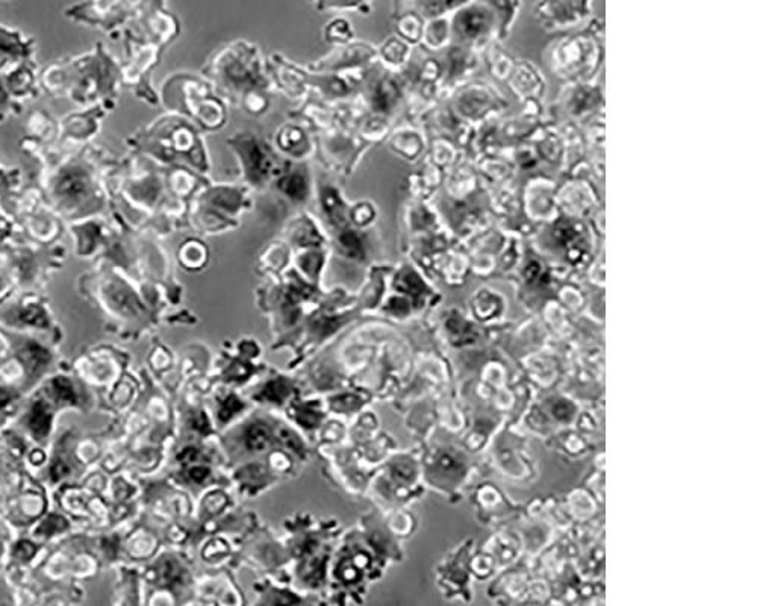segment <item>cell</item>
<instances>
[{
	"instance_id": "cell-1",
	"label": "cell",
	"mask_w": 757,
	"mask_h": 606,
	"mask_svg": "<svg viewBox=\"0 0 757 606\" xmlns=\"http://www.w3.org/2000/svg\"><path fill=\"white\" fill-rule=\"evenodd\" d=\"M246 440L248 447L254 448V451H263L270 442V431H268L266 424L256 423L248 429Z\"/></svg>"
},
{
	"instance_id": "cell-2",
	"label": "cell",
	"mask_w": 757,
	"mask_h": 606,
	"mask_svg": "<svg viewBox=\"0 0 757 606\" xmlns=\"http://www.w3.org/2000/svg\"><path fill=\"white\" fill-rule=\"evenodd\" d=\"M288 395H290V385L286 381H275V383L268 384L266 389H264V396L267 399L273 400V403H279Z\"/></svg>"
},
{
	"instance_id": "cell-3",
	"label": "cell",
	"mask_w": 757,
	"mask_h": 606,
	"mask_svg": "<svg viewBox=\"0 0 757 606\" xmlns=\"http://www.w3.org/2000/svg\"><path fill=\"white\" fill-rule=\"evenodd\" d=\"M323 8H358L365 5V0H313Z\"/></svg>"
},
{
	"instance_id": "cell-4",
	"label": "cell",
	"mask_w": 757,
	"mask_h": 606,
	"mask_svg": "<svg viewBox=\"0 0 757 606\" xmlns=\"http://www.w3.org/2000/svg\"><path fill=\"white\" fill-rule=\"evenodd\" d=\"M243 408L242 403H240L236 397H228L226 400H224L222 411H220V419L223 420V422H226L229 417H232L235 415L236 411H240V409Z\"/></svg>"
},
{
	"instance_id": "cell-5",
	"label": "cell",
	"mask_w": 757,
	"mask_h": 606,
	"mask_svg": "<svg viewBox=\"0 0 757 606\" xmlns=\"http://www.w3.org/2000/svg\"><path fill=\"white\" fill-rule=\"evenodd\" d=\"M281 439H282V442L287 444V446L293 447L294 451H301V447H302L301 442H299V440L295 439V435L291 434V432L282 431L281 432Z\"/></svg>"
},
{
	"instance_id": "cell-6",
	"label": "cell",
	"mask_w": 757,
	"mask_h": 606,
	"mask_svg": "<svg viewBox=\"0 0 757 606\" xmlns=\"http://www.w3.org/2000/svg\"><path fill=\"white\" fill-rule=\"evenodd\" d=\"M207 474L208 471L205 470V468H195V470H191V478L195 479V481H202Z\"/></svg>"
}]
</instances>
